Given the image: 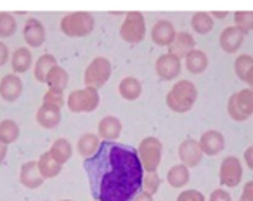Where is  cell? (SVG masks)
<instances>
[{
    "instance_id": "5bb4252c",
    "label": "cell",
    "mask_w": 253,
    "mask_h": 201,
    "mask_svg": "<svg viewBox=\"0 0 253 201\" xmlns=\"http://www.w3.org/2000/svg\"><path fill=\"white\" fill-rule=\"evenodd\" d=\"M224 135L217 130H208L201 135L200 139V146H201V151L203 155H208V156H215L224 149Z\"/></svg>"
},
{
    "instance_id": "d590c367",
    "label": "cell",
    "mask_w": 253,
    "mask_h": 201,
    "mask_svg": "<svg viewBox=\"0 0 253 201\" xmlns=\"http://www.w3.org/2000/svg\"><path fill=\"white\" fill-rule=\"evenodd\" d=\"M43 104H49V106H56L61 110V106L64 104V95L61 90H52V88H49V90L45 92V95H43Z\"/></svg>"
},
{
    "instance_id": "7c38bea8",
    "label": "cell",
    "mask_w": 253,
    "mask_h": 201,
    "mask_svg": "<svg viewBox=\"0 0 253 201\" xmlns=\"http://www.w3.org/2000/svg\"><path fill=\"white\" fill-rule=\"evenodd\" d=\"M23 92V81L18 78V75H5L2 80H0V97L7 101V103H12L16 99L21 95Z\"/></svg>"
},
{
    "instance_id": "83f0119b",
    "label": "cell",
    "mask_w": 253,
    "mask_h": 201,
    "mask_svg": "<svg viewBox=\"0 0 253 201\" xmlns=\"http://www.w3.org/2000/svg\"><path fill=\"white\" fill-rule=\"evenodd\" d=\"M54 66H57V61L52 54H43V56H40L35 64V78L39 81H45L47 75H49V71L52 70Z\"/></svg>"
},
{
    "instance_id": "3957f363",
    "label": "cell",
    "mask_w": 253,
    "mask_h": 201,
    "mask_svg": "<svg viewBox=\"0 0 253 201\" xmlns=\"http://www.w3.org/2000/svg\"><path fill=\"white\" fill-rule=\"evenodd\" d=\"M94 30V18L88 12H71L61 19V32L66 37H85Z\"/></svg>"
},
{
    "instance_id": "836d02e7",
    "label": "cell",
    "mask_w": 253,
    "mask_h": 201,
    "mask_svg": "<svg viewBox=\"0 0 253 201\" xmlns=\"http://www.w3.org/2000/svg\"><path fill=\"white\" fill-rule=\"evenodd\" d=\"M252 66H253V57L248 56V54H241V56H239L238 59H236V63H234L236 75H238L241 80H245L246 73H248Z\"/></svg>"
},
{
    "instance_id": "60d3db41",
    "label": "cell",
    "mask_w": 253,
    "mask_h": 201,
    "mask_svg": "<svg viewBox=\"0 0 253 201\" xmlns=\"http://www.w3.org/2000/svg\"><path fill=\"white\" fill-rule=\"evenodd\" d=\"M245 161H246V165H248L250 168L253 170V146L245 151Z\"/></svg>"
},
{
    "instance_id": "cb8c5ba5",
    "label": "cell",
    "mask_w": 253,
    "mask_h": 201,
    "mask_svg": "<svg viewBox=\"0 0 253 201\" xmlns=\"http://www.w3.org/2000/svg\"><path fill=\"white\" fill-rule=\"evenodd\" d=\"M208 66V59H207V54L203 50H196L193 49L189 54L186 56V68L191 71V73L198 75L201 71H205Z\"/></svg>"
},
{
    "instance_id": "ee69618b",
    "label": "cell",
    "mask_w": 253,
    "mask_h": 201,
    "mask_svg": "<svg viewBox=\"0 0 253 201\" xmlns=\"http://www.w3.org/2000/svg\"><path fill=\"white\" fill-rule=\"evenodd\" d=\"M5 155H7V146H5L4 142H0V163L4 161Z\"/></svg>"
},
{
    "instance_id": "2e32d148",
    "label": "cell",
    "mask_w": 253,
    "mask_h": 201,
    "mask_svg": "<svg viewBox=\"0 0 253 201\" xmlns=\"http://www.w3.org/2000/svg\"><path fill=\"white\" fill-rule=\"evenodd\" d=\"M19 180L25 187L28 189H37V187L42 186L43 177L40 175V170L37 161H26L21 166V172H19Z\"/></svg>"
},
{
    "instance_id": "d4e9b609",
    "label": "cell",
    "mask_w": 253,
    "mask_h": 201,
    "mask_svg": "<svg viewBox=\"0 0 253 201\" xmlns=\"http://www.w3.org/2000/svg\"><path fill=\"white\" fill-rule=\"evenodd\" d=\"M49 155L52 156L57 163L64 165V163L71 158V155H73V148H71V144L66 141V139H57V141L52 144V148H50Z\"/></svg>"
},
{
    "instance_id": "8fae6325",
    "label": "cell",
    "mask_w": 253,
    "mask_h": 201,
    "mask_svg": "<svg viewBox=\"0 0 253 201\" xmlns=\"http://www.w3.org/2000/svg\"><path fill=\"white\" fill-rule=\"evenodd\" d=\"M156 73L162 80H172L180 73V59L172 54H163L156 61Z\"/></svg>"
},
{
    "instance_id": "f1b7e54d",
    "label": "cell",
    "mask_w": 253,
    "mask_h": 201,
    "mask_svg": "<svg viewBox=\"0 0 253 201\" xmlns=\"http://www.w3.org/2000/svg\"><path fill=\"white\" fill-rule=\"evenodd\" d=\"M99 137L94 134H84L80 137V141H78L77 144V149L78 153H80L84 158H88V156H92L95 151L99 149Z\"/></svg>"
},
{
    "instance_id": "44dd1931",
    "label": "cell",
    "mask_w": 253,
    "mask_h": 201,
    "mask_svg": "<svg viewBox=\"0 0 253 201\" xmlns=\"http://www.w3.org/2000/svg\"><path fill=\"white\" fill-rule=\"evenodd\" d=\"M37 165H39L40 175H42L43 179H52V177L59 175L61 170H63V165L57 163L49 153H43L39 161H37Z\"/></svg>"
},
{
    "instance_id": "9c48e42d",
    "label": "cell",
    "mask_w": 253,
    "mask_h": 201,
    "mask_svg": "<svg viewBox=\"0 0 253 201\" xmlns=\"http://www.w3.org/2000/svg\"><path fill=\"white\" fill-rule=\"evenodd\" d=\"M243 177V168L241 161L234 156H229L222 161L220 165V182L225 187H236L241 182Z\"/></svg>"
},
{
    "instance_id": "8992f818",
    "label": "cell",
    "mask_w": 253,
    "mask_h": 201,
    "mask_svg": "<svg viewBox=\"0 0 253 201\" xmlns=\"http://www.w3.org/2000/svg\"><path fill=\"white\" fill-rule=\"evenodd\" d=\"M139 160L141 165L148 172H156L160 161H162V142L156 137H146L139 144Z\"/></svg>"
},
{
    "instance_id": "b9f144b4",
    "label": "cell",
    "mask_w": 253,
    "mask_h": 201,
    "mask_svg": "<svg viewBox=\"0 0 253 201\" xmlns=\"http://www.w3.org/2000/svg\"><path fill=\"white\" fill-rule=\"evenodd\" d=\"M132 201H153V196H151V194H148V193H144V191H142V193H139L137 196H135Z\"/></svg>"
},
{
    "instance_id": "ba28073f",
    "label": "cell",
    "mask_w": 253,
    "mask_h": 201,
    "mask_svg": "<svg viewBox=\"0 0 253 201\" xmlns=\"http://www.w3.org/2000/svg\"><path fill=\"white\" fill-rule=\"evenodd\" d=\"M146 35V21L141 12H130L126 14L122 28H120V37L128 43H137L144 39Z\"/></svg>"
},
{
    "instance_id": "30bf717a",
    "label": "cell",
    "mask_w": 253,
    "mask_h": 201,
    "mask_svg": "<svg viewBox=\"0 0 253 201\" xmlns=\"http://www.w3.org/2000/svg\"><path fill=\"white\" fill-rule=\"evenodd\" d=\"M201 156H203L201 146H200V142L194 141V139H186V141L180 144L179 158H180V161H182L184 166H187V168L196 166L198 163L201 161Z\"/></svg>"
},
{
    "instance_id": "74e56055",
    "label": "cell",
    "mask_w": 253,
    "mask_h": 201,
    "mask_svg": "<svg viewBox=\"0 0 253 201\" xmlns=\"http://www.w3.org/2000/svg\"><path fill=\"white\" fill-rule=\"evenodd\" d=\"M239 201H253V180L245 184V189H243V194L239 198Z\"/></svg>"
},
{
    "instance_id": "7a4b0ae2",
    "label": "cell",
    "mask_w": 253,
    "mask_h": 201,
    "mask_svg": "<svg viewBox=\"0 0 253 201\" xmlns=\"http://www.w3.org/2000/svg\"><path fill=\"white\" fill-rule=\"evenodd\" d=\"M198 97V90L194 83L187 80L177 81L172 87V90L167 95V106L175 113H187L194 106Z\"/></svg>"
},
{
    "instance_id": "277c9868",
    "label": "cell",
    "mask_w": 253,
    "mask_h": 201,
    "mask_svg": "<svg viewBox=\"0 0 253 201\" xmlns=\"http://www.w3.org/2000/svg\"><path fill=\"white\" fill-rule=\"evenodd\" d=\"M227 113H229V117L236 121H245L248 117H252L253 115V90L252 88L239 90L229 97Z\"/></svg>"
},
{
    "instance_id": "603a6c76",
    "label": "cell",
    "mask_w": 253,
    "mask_h": 201,
    "mask_svg": "<svg viewBox=\"0 0 253 201\" xmlns=\"http://www.w3.org/2000/svg\"><path fill=\"white\" fill-rule=\"evenodd\" d=\"M68 80H70V77H68L66 70L61 66H54L52 70L49 71V75H47L45 78V83L49 85L52 90H61L63 92L64 88H66L68 85Z\"/></svg>"
},
{
    "instance_id": "e0dca14e",
    "label": "cell",
    "mask_w": 253,
    "mask_h": 201,
    "mask_svg": "<svg viewBox=\"0 0 253 201\" xmlns=\"http://www.w3.org/2000/svg\"><path fill=\"white\" fill-rule=\"evenodd\" d=\"M175 30L170 21H158L151 30V39L156 45H170L175 39Z\"/></svg>"
},
{
    "instance_id": "f546056e",
    "label": "cell",
    "mask_w": 253,
    "mask_h": 201,
    "mask_svg": "<svg viewBox=\"0 0 253 201\" xmlns=\"http://www.w3.org/2000/svg\"><path fill=\"white\" fill-rule=\"evenodd\" d=\"M18 137H19V127L14 120L0 121V142H4L7 146L11 142L18 141Z\"/></svg>"
},
{
    "instance_id": "ffe728a7",
    "label": "cell",
    "mask_w": 253,
    "mask_h": 201,
    "mask_svg": "<svg viewBox=\"0 0 253 201\" xmlns=\"http://www.w3.org/2000/svg\"><path fill=\"white\" fill-rule=\"evenodd\" d=\"M120 132H122V121L116 117H106L99 123V135L106 141H113L118 139Z\"/></svg>"
},
{
    "instance_id": "4fadbf2b",
    "label": "cell",
    "mask_w": 253,
    "mask_h": 201,
    "mask_svg": "<svg viewBox=\"0 0 253 201\" xmlns=\"http://www.w3.org/2000/svg\"><path fill=\"white\" fill-rule=\"evenodd\" d=\"M23 39L30 47H40L45 42V28H43V25L39 19H28L25 25V30H23Z\"/></svg>"
},
{
    "instance_id": "ab89813d",
    "label": "cell",
    "mask_w": 253,
    "mask_h": 201,
    "mask_svg": "<svg viewBox=\"0 0 253 201\" xmlns=\"http://www.w3.org/2000/svg\"><path fill=\"white\" fill-rule=\"evenodd\" d=\"M7 61H9V49H7V45H5V43L0 42V68L5 66V64H7Z\"/></svg>"
},
{
    "instance_id": "ac0fdd59",
    "label": "cell",
    "mask_w": 253,
    "mask_h": 201,
    "mask_svg": "<svg viewBox=\"0 0 253 201\" xmlns=\"http://www.w3.org/2000/svg\"><path fill=\"white\" fill-rule=\"evenodd\" d=\"M169 47H170L169 54H172V56H175L177 59H180V57H186L187 54L194 49V39L189 35V33H177L173 42L170 43Z\"/></svg>"
},
{
    "instance_id": "9a60e30c",
    "label": "cell",
    "mask_w": 253,
    "mask_h": 201,
    "mask_svg": "<svg viewBox=\"0 0 253 201\" xmlns=\"http://www.w3.org/2000/svg\"><path fill=\"white\" fill-rule=\"evenodd\" d=\"M243 42H245V32H241L238 26H229L220 35V47L229 54L236 52Z\"/></svg>"
},
{
    "instance_id": "d6986e66",
    "label": "cell",
    "mask_w": 253,
    "mask_h": 201,
    "mask_svg": "<svg viewBox=\"0 0 253 201\" xmlns=\"http://www.w3.org/2000/svg\"><path fill=\"white\" fill-rule=\"evenodd\" d=\"M37 121H39V125L43 128L57 127L61 121V110L56 106L43 104V106H40V110L37 111Z\"/></svg>"
},
{
    "instance_id": "4dcf8cb0",
    "label": "cell",
    "mask_w": 253,
    "mask_h": 201,
    "mask_svg": "<svg viewBox=\"0 0 253 201\" xmlns=\"http://www.w3.org/2000/svg\"><path fill=\"white\" fill-rule=\"evenodd\" d=\"M191 25H193L196 33L207 35V33H210L211 30H213V19H211V16L207 14V12H196V14L193 16Z\"/></svg>"
},
{
    "instance_id": "1f68e13d",
    "label": "cell",
    "mask_w": 253,
    "mask_h": 201,
    "mask_svg": "<svg viewBox=\"0 0 253 201\" xmlns=\"http://www.w3.org/2000/svg\"><path fill=\"white\" fill-rule=\"evenodd\" d=\"M16 28H18V25H16V19L12 18V14H9V12H0V37H2V39L12 37Z\"/></svg>"
},
{
    "instance_id": "bcb514c9",
    "label": "cell",
    "mask_w": 253,
    "mask_h": 201,
    "mask_svg": "<svg viewBox=\"0 0 253 201\" xmlns=\"http://www.w3.org/2000/svg\"><path fill=\"white\" fill-rule=\"evenodd\" d=\"M64 201H71V200H64Z\"/></svg>"
},
{
    "instance_id": "d6a6232c",
    "label": "cell",
    "mask_w": 253,
    "mask_h": 201,
    "mask_svg": "<svg viewBox=\"0 0 253 201\" xmlns=\"http://www.w3.org/2000/svg\"><path fill=\"white\" fill-rule=\"evenodd\" d=\"M236 26H238L241 32H252L253 30V11H243L236 12L234 14Z\"/></svg>"
},
{
    "instance_id": "f6af8a7d",
    "label": "cell",
    "mask_w": 253,
    "mask_h": 201,
    "mask_svg": "<svg viewBox=\"0 0 253 201\" xmlns=\"http://www.w3.org/2000/svg\"><path fill=\"white\" fill-rule=\"evenodd\" d=\"M215 18H225V16H227V12H215Z\"/></svg>"
},
{
    "instance_id": "f35d334b",
    "label": "cell",
    "mask_w": 253,
    "mask_h": 201,
    "mask_svg": "<svg viewBox=\"0 0 253 201\" xmlns=\"http://www.w3.org/2000/svg\"><path fill=\"white\" fill-rule=\"evenodd\" d=\"M210 201H232V200H231V196H229L227 191L217 189V191H213V193H211Z\"/></svg>"
},
{
    "instance_id": "5b68a950",
    "label": "cell",
    "mask_w": 253,
    "mask_h": 201,
    "mask_svg": "<svg viewBox=\"0 0 253 201\" xmlns=\"http://www.w3.org/2000/svg\"><path fill=\"white\" fill-rule=\"evenodd\" d=\"M99 106V94L95 88H82V90H75L68 97V108L73 113H87V111H94Z\"/></svg>"
},
{
    "instance_id": "4316f807",
    "label": "cell",
    "mask_w": 253,
    "mask_h": 201,
    "mask_svg": "<svg viewBox=\"0 0 253 201\" xmlns=\"http://www.w3.org/2000/svg\"><path fill=\"white\" fill-rule=\"evenodd\" d=\"M167 180H169L170 186L175 187V189L184 187L187 182H189V170H187V166H184V165L172 166V168L169 170V173H167Z\"/></svg>"
},
{
    "instance_id": "7bdbcfd3",
    "label": "cell",
    "mask_w": 253,
    "mask_h": 201,
    "mask_svg": "<svg viewBox=\"0 0 253 201\" xmlns=\"http://www.w3.org/2000/svg\"><path fill=\"white\" fill-rule=\"evenodd\" d=\"M245 81H246V83L250 85V88H252V90H253V66L250 68V71H248V73H246V77H245Z\"/></svg>"
},
{
    "instance_id": "e575fe53",
    "label": "cell",
    "mask_w": 253,
    "mask_h": 201,
    "mask_svg": "<svg viewBox=\"0 0 253 201\" xmlns=\"http://www.w3.org/2000/svg\"><path fill=\"white\" fill-rule=\"evenodd\" d=\"M142 187H144V193H148V194H155L156 191L160 189V177H158V173L156 172H149L148 175L142 179Z\"/></svg>"
},
{
    "instance_id": "8d00e7d4",
    "label": "cell",
    "mask_w": 253,
    "mask_h": 201,
    "mask_svg": "<svg viewBox=\"0 0 253 201\" xmlns=\"http://www.w3.org/2000/svg\"><path fill=\"white\" fill-rule=\"evenodd\" d=\"M177 201H205V196L200 193V191L189 189V191L180 193L179 198H177Z\"/></svg>"
},
{
    "instance_id": "7402d4cb",
    "label": "cell",
    "mask_w": 253,
    "mask_h": 201,
    "mask_svg": "<svg viewBox=\"0 0 253 201\" xmlns=\"http://www.w3.org/2000/svg\"><path fill=\"white\" fill-rule=\"evenodd\" d=\"M118 90H120V95H122L123 99H126V101H135V99L142 94V85L137 78L126 77L122 80Z\"/></svg>"
},
{
    "instance_id": "484cf974",
    "label": "cell",
    "mask_w": 253,
    "mask_h": 201,
    "mask_svg": "<svg viewBox=\"0 0 253 201\" xmlns=\"http://www.w3.org/2000/svg\"><path fill=\"white\" fill-rule=\"evenodd\" d=\"M12 70L14 73H25L32 66V52L26 47H19L16 49V52L12 54Z\"/></svg>"
},
{
    "instance_id": "52a82bcc",
    "label": "cell",
    "mask_w": 253,
    "mask_h": 201,
    "mask_svg": "<svg viewBox=\"0 0 253 201\" xmlns=\"http://www.w3.org/2000/svg\"><path fill=\"white\" fill-rule=\"evenodd\" d=\"M111 75V64L106 57H95L85 70V85L90 88H101Z\"/></svg>"
},
{
    "instance_id": "6da1fadb",
    "label": "cell",
    "mask_w": 253,
    "mask_h": 201,
    "mask_svg": "<svg viewBox=\"0 0 253 201\" xmlns=\"http://www.w3.org/2000/svg\"><path fill=\"white\" fill-rule=\"evenodd\" d=\"M90 193L95 201H132L142 189L144 168L134 148L104 141L85 158Z\"/></svg>"
}]
</instances>
